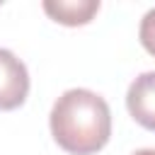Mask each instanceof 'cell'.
I'll return each mask as SVG.
<instances>
[{"instance_id": "obj_1", "label": "cell", "mask_w": 155, "mask_h": 155, "mask_svg": "<svg viewBox=\"0 0 155 155\" xmlns=\"http://www.w3.org/2000/svg\"><path fill=\"white\" fill-rule=\"evenodd\" d=\"M53 140L70 155H92L111 136V111L104 97L92 90L63 92L48 116Z\"/></svg>"}, {"instance_id": "obj_2", "label": "cell", "mask_w": 155, "mask_h": 155, "mask_svg": "<svg viewBox=\"0 0 155 155\" xmlns=\"http://www.w3.org/2000/svg\"><path fill=\"white\" fill-rule=\"evenodd\" d=\"M29 94L27 65L7 48H0V109L10 111L24 104Z\"/></svg>"}, {"instance_id": "obj_3", "label": "cell", "mask_w": 155, "mask_h": 155, "mask_svg": "<svg viewBox=\"0 0 155 155\" xmlns=\"http://www.w3.org/2000/svg\"><path fill=\"white\" fill-rule=\"evenodd\" d=\"M128 114L148 131H155V70L140 73L126 92Z\"/></svg>"}, {"instance_id": "obj_4", "label": "cell", "mask_w": 155, "mask_h": 155, "mask_svg": "<svg viewBox=\"0 0 155 155\" xmlns=\"http://www.w3.org/2000/svg\"><path fill=\"white\" fill-rule=\"evenodd\" d=\"M99 10V0H46L44 2V12L65 24V27H78V24H87Z\"/></svg>"}, {"instance_id": "obj_5", "label": "cell", "mask_w": 155, "mask_h": 155, "mask_svg": "<svg viewBox=\"0 0 155 155\" xmlns=\"http://www.w3.org/2000/svg\"><path fill=\"white\" fill-rule=\"evenodd\" d=\"M138 36H140L143 48H145L150 56H155V7L148 10V12L143 15V19H140V29H138Z\"/></svg>"}, {"instance_id": "obj_6", "label": "cell", "mask_w": 155, "mask_h": 155, "mask_svg": "<svg viewBox=\"0 0 155 155\" xmlns=\"http://www.w3.org/2000/svg\"><path fill=\"white\" fill-rule=\"evenodd\" d=\"M133 155H155V150L153 148H145V150H136Z\"/></svg>"}]
</instances>
